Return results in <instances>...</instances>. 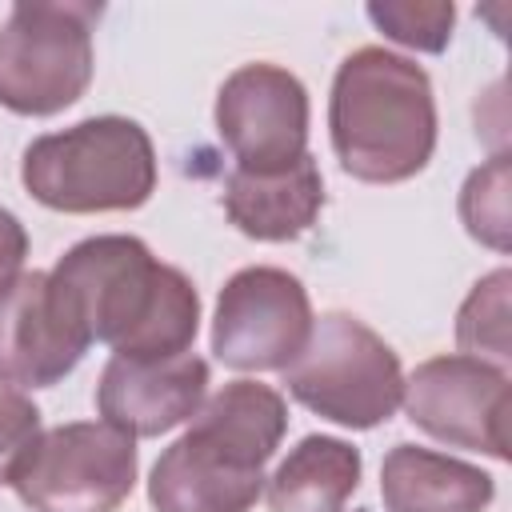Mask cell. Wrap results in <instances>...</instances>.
Here are the masks:
<instances>
[{"label": "cell", "mask_w": 512, "mask_h": 512, "mask_svg": "<svg viewBox=\"0 0 512 512\" xmlns=\"http://www.w3.org/2000/svg\"><path fill=\"white\" fill-rule=\"evenodd\" d=\"M24 256H28V232H24V224L8 208H0V296L24 272Z\"/></svg>", "instance_id": "ffe728a7"}, {"label": "cell", "mask_w": 512, "mask_h": 512, "mask_svg": "<svg viewBox=\"0 0 512 512\" xmlns=\"http://www.w3.org/2000/svg\"><path fill=\"white\" fill-rule=\"evenodd\" d=\"M360 488V452L340 436H304L268 480L272 512H340Z\"/></svg>", "instance_id": "9a60e30c"}, {"label": "cell", "mask_w": 512, "mask_h": 512, "mask_svg": "<svg viewBox=\"0 0 512 512\" xmlns=\"http://www.w3.org/2000/svg\"><path fill=\"white\" fill-rule=\"evenodd\" d=\"M100 4L24 0L0 28V108L52 116L76 104L92 80V24Z\"/></svg>", "instance_id": "8992f818"}, {"label": "cell", "mask_w": 512, "mask_h": 512, "mask_svg": "<svg viewBox=\"0 0 512 512\" xmlns=\"http://www.w3.org/2000/svg\"><path fill=\"white\" fill-rule=\"evenodd\" d=\"M460 216L476 240L508 252V156H492V164L464 180Z\"/></svg>", "instance_id": "ac0fdd59"}, {"label": "cell", "mask_w": 512, "mask_h": 512, "mask_svg": "<svg viewBox=\"0 0 512 512\" xmlns=\"http://www.w3.org/2000/svg\"><path fill=\"white\" fill-rule=\"evenodd\" d=\"M328 132L348 176L368 184H400L416 176L436 148L428 72L388 48H356L336 68Z\"/></svg>", "instance_id": "3957f363"}, {"label": "cell", "mask_w": 512, "mask_h": 512, "mask_svg": "<svg viewBox=\"0 0 512 512\" xmlns=\"http://www.w3.org/2000/svg\"><path fill=\"white\" fill-rule=\"evenodd\" d=\"M312 332V304L304 284L272 264L240 268L216 300L212 352L236 372L288 368Z\"/></svg>", "instance_id": "ba28073f"}, {"label": "cell", "mask_w": 512, "mask_h": 512, "mask_svg": "<svg viewBox=\"0 0 512 512\" xmlns=\"http://www.w3.org/2000/svg\"><path fill=\"white\" fill-rule=\"evenodd\" d=\"M40 408L12 388H0V484H12L40 444Z\"/></svg>", "instance_id": "d6986e66"}, {"label": "cell", "mask_w": 512, "mask_h": 512, "mask_svg": "<svg viewBox=\"0 0 512 512\" xmlns=\"http://www.w3.org/2000/svg\"><path fill=\"white\" fill-rule=\"evenodd\" d=\"M20 180L32 200L56 212H128L156 192V152L136 120L92 116L32 140Z\"/></svg>", "instance_id": "277c9868"}, {"label": "cell", "mask_w": 512, "mask_h": 512, "mask_svg": "<svg viewBox=\"0 0 512 512\" xmlns=\"http://www.w3.org/2000/svg\"><path fill=\"white\" fill-rule=\"evenodd\" d=\"M132 484L136 440L104 420H76L44 432L12 480L32 512H116Z\"/></svg>", "instance_id": "52a82bcc"}, {"label": "cell", "mask_w": 512, "mask_h": 512, "mask_svg": "<svg viewBox=\"0 0 512 512\" xmlns=\"http://www.w3.org/2000/svg\"><path fill=\"white\" fill-rule=\"evenodd\" d=\"M216 128L236 168H288L308 152V92L288 68L244 64L220 84Z\"/></svg>", "instance_id": "30bf717a"}, {"label": "cell", "mask_w": 512, "mask_h": 512, "mask_svg": "<svg viewBox=\"0 0 512 512\" xmlns=\"http://www.w3.org/2000/svg\"><path fill=\"white\" fill-rule=\"evenodd\" d=\"M368 20L396 44H408L416 52H444L456 24V8L444 0H384L368 4Z\"/></svg>", "instance_id": "e0dca14e"}, {"label": "cell", "mask_w": 512, "mask_h": 512, "mask_svg": "<svg viewBox=\"0 0 512 512\" xmlns=\"http://www.w3.org/2000/svg\"><path fill=\"white\" fill-rule=\"evenodd\" d=\"M380 496L388 512H484L496 484L456 456L396 444L380 464Z\"/></svg>", "instance_id": "5bb4252c"}, {"label": "cell", "mask_w": 512, "mask_h": 512, "mask_svg": "<svg viewBox=\"0 0 512 512\" xmlns=\"http://www.w3.org/2000/svg\"><path fill=\"white\" fill-rule=\"evenodd\" d=\"M92 340L128 360H168L192 348L200 296L136 236H88L48 272Z\"/></svg>", "instance_id": "6da1fadb"}, {"label": "cell", "mask_w": 512, "mask_h": 512, "mask_svg": "<svg viewBox=\"0 0 512 512\" xmlns=\"http://www.w3.org/2000/svg\"><path fill=\"white\" fill-rule=\"evenodd\" d=\"M208 388V364L196 352L168 360L112 356L96 384V408L104 424L136 436H160L196 416Z\"/></svg>", "instance_id": "7c38bea8"}, {"label": "cell", "mask_w": 512, "mask_h": 512, "mask_svg": "<svg viewBox=\"0 0 512 512\" xmlns=\"http://www.w3.org/2000/svg\"><path fill=\"white\" fill-rule=\"evenodd\" d=\"M288 428L284 396L256 380L212 392L192 428L164 448L148 476L156 512H248L264 492V464Z\"/></svg>", "instance_id": "7a4b0ae2"}, {"label": "cell", "mask_w": 512, "mask_h": 512, "mask_svg": "<svg viewBox=\"0 0 512 512\" xmlns=\"http://www.w3.org/2000/svg\"><path fill=\"white\" fill-rule=\"evenodd\" d=\"M92 336L48 272H20L0 296V384L52 388L88 352Z\"/></svg>", "instance_id": "8fae6325"}, {"label": "cell", "mask_w": 512, "mask_h": 512, "mask_svg": "<svg viewBox=\"0 0 512 512\" xmlns=\"http://www.w3.org/2000/svg\"><path fill=\"white\" fill-rule=\"evenodd\" d=\"M408 420L456 448L508 460V372L472 356H436L424 360L400 396Z\"/></svg>", "instance_id": "9c48e42d"}, {"label": "cell", "mask_w": 512, "mask_h": 512, "mask_svg": "<svg viewBox=\"0 0 512 512\" xmlns=\"http://www.w3.org/2000/svg\"><path fill=\"white\" fill-rule=\"evenodd\" d=\"M324 208V180L312 152H304L288 168L248 172L232 168L224 180V212L252 240H296L312 228Z\"/></svg>", "instance_id": "4fadbf2b"}, {"label": "cell", "mask_w": 512, "mask_h": 512, "mask_svg": "<svg viewBox=\"0 0 512 512\" xmlns=\"http://www.w3.org/2000/svg\"><path fill=\"white\" fill-rule=\"evenodd\" d=\"M288 392L340 428L384 424L404 396L400 356L360 316L324 312L296 360L284 368Z\"/></svg>", "instance_id": "5b68a950"}, {"label": "cell", "mask_w": 512, "mask_h": 512, "mask_svg": "<svg viewBox=\"0 0 512 512\" xmlns=\"http://www.w3.org/2000/svg\"><path fill=\"white\" fill-rule=\"evenodd\" d=\"M508 288H512V276L508 268H496L492 276H484L460 316H456V344H460V356H472V360H484L492 368H504L508 372V360H512V344H508Z\"/></svg>", "instance_id": "2e32d148"}]
</instances>
